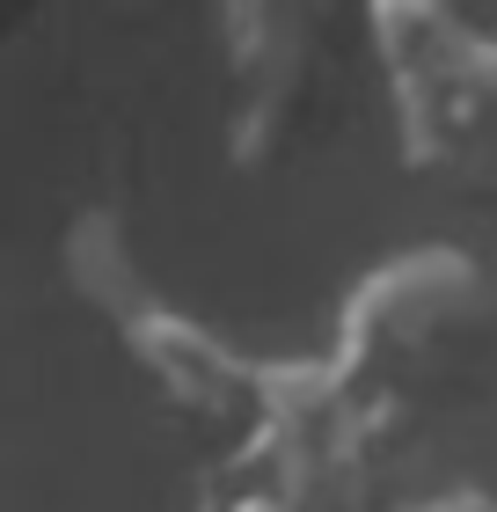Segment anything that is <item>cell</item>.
<instances>
[]
</instances>
